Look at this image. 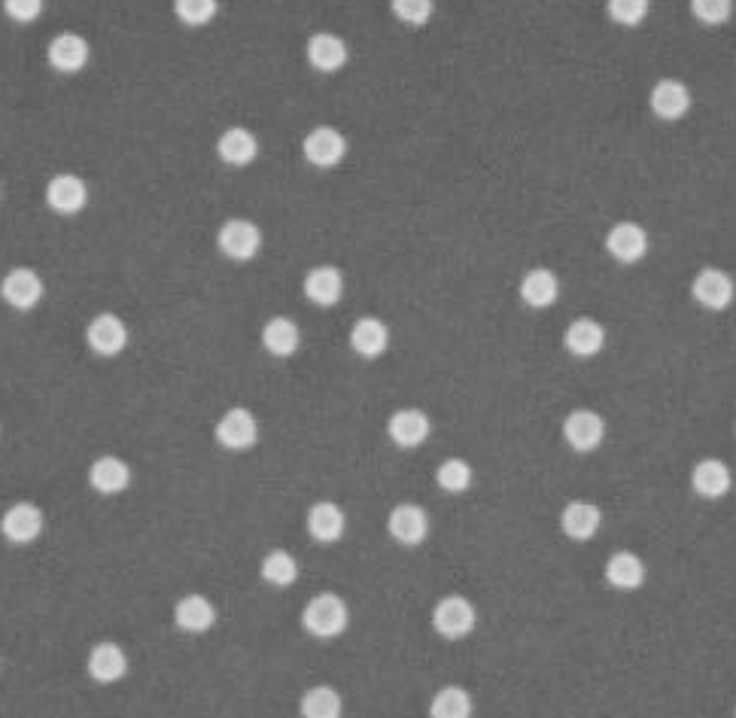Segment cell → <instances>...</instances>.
I'll return each instance as SVG.
<instances>
[{
  "label": "cell",
  "instance_id": "6da1fadb",
  "mask_svg": "<svg viewBox=\"0 0 736 718\" xmlns=\"http://www.w3.org/2000/svg\"><path fill=\"white\" fill-rule=\"evenodd\" d=\"M347 624H351V609H347L344 597L332 594V591L310 597L308 606L302 609V628L317 640H335L347 631Z\"/></svg>",
  "mask_w": 736,
  "mask_h": 718
},
{
  "label": "cell",
  "instance_id": "7a4b0ae2",
  "mask_svg": "<svg viewBox=\"0 0 736 718\" xmlns=\"http://www.w3.org/2000/svg\"><path fill=\"white\" fill-rule=\"evenodd\" d=\"M475 624H478V612H475V606H471L466 597H459V594L442 597V600L436 603V609H432V628H436L439 636L451 640V643L466 640V636L475 631Z\"/></svg>",
  "mask_w": 736,
  "mask_h": 718
},
{
  "label": "cell",
  "instance_id": "3957f363",
  "mask_svg": "<svg viewBox=\"0 0 736 718\" xmlns=\"http://www.w3.org/2000/svg\"><path fill=\"white\" fill-rule=\"evenodd\" d=\"M217 244H220L222 256H229L232 263H250L262 250V229L256 222L237 217V220L222 222Z\"/></svg>",
  "mask_w": 736,
  "mask_h": 718
},
{
  "label": "cell",
  "instance_id": "277c9868",
  "mask_svg": "<svg viewBox=\"0 0 736 718\" xmlns=\"http://www.w3.org/2000/svg\"><path fill=\"white\" fill-rule=\"evenodd\" d=\"M46 518L34 502H13L7 512L0 514V533L13 545H30L44 536Z\"/></svg>",
  "mask_w": 736,
  "mask_h": 718
},
{
  "label": "cell",
  "instance_id": "5b68a950",
  "mask_svg": "<svg viewBox=\"0 0 736 718\" xmlns=\"http://www.w3.org/2000/svg\"><path fill=\"white\" fill-rule=\"evenodd\" d=\"M44 278L34 271V268H13V271H7L3 280H0V299L15 311H30L37 308L40 302H44Z\"/></svg>",
  "mask_w": 736,
  "mask_h": 718
},
{
  "label": "cell",
  "instance_id": "8992f818",
  "mask_svg": "<svg viewBox=\"0 0 736 718\" xmlns=\"http://www.w3.org/2000/svg\"><path fill=\"white\" fill-rule=\"evenodd\" d=\"M213 436L225 451H250L253 445L259 441V421L247 409H229L217 421Z\"/></svg>",
  "mask_w": 736,
  "mask_h": 718
},
{
  "label": "cell",
  "instance_id": "52a82bcc",
  "mask_svg": "<svg viewBox=\"0 0 736 718\" xmlns=\"http://www.w3.org/2000/svg\"><path fill=\"white\" fill-rule=\"evenodd\" d=\"M563 439L573 448L575 454H590L597 451L605 439V421L603 414L590 409L573 411L566 421H563Z\"/></svg>",
  "mask_w": 736,
  "mask_h": 718
},
{
  "label": "cell",
  "instance_id": "ba28073f",
  "mask_svg": "<svg viewBox=\"0 0 736 718\" xmlns=\"http://www.w3.org/2000/svg\"><path fill=\"white\" fill-rule=\"evenodd\" d=\"M46 59L49 64L59 71V74H79L91 59V46L83 34L76 31H61L49 40V49H46Z\"/></svg>",
  "mask_w": 736,
  "mask_h": 718
},
{
  "label": "cell",
  "instance_id": "9c48e42d",
  "mask_svg": "<svg viewBox=\"0 0 736 718\" xmlns=\"http://www.w3.org/2000/svg\"><path fill=\"white\" fill-rule=\"evenodd\" d=\"M691 293L697 299V305H703L707 311H724L734 305L736 283L722 268H703L694 278Z\"/></svg>",
  "mask_w": 736,
  "mask_h": 718
},
{
  "label": "cell",
  "instance_id": "30bf717a",
  "mask_svg": "<svg viewBox=\"0 0 736 718\" xmlns=\"http://www.w3.org/2000/svg\"><path fill=\"white\" fill-rule=\"evenodd\" d=\"M86 341H89L91 353H98V356H119L128 348V326L122 317L103 311L98 317H91V323L86 326Z\"/></svg>",
  "mask_w": 736,
  "mask_h": 718
},
{
  "label": "cell",
  "instance_id": "8fae6325",
  "mask_svg": "<svg viewBox=\"0 0 736 718\" xmlns=\"http://www.w3.org/2000/svg\"><path fill=\"white\" fill-rule=\"evenodd\" d=\"M387 530L398 545L405 548H417L427 543L429 536V514L414 506V502H398L393 512L387 514Z\"/></svg>",
  "mask_w": 736,
  "mask_h": 718
},
{
  "label": "cell",
  "instance_id": "7c38bea8",
  "mask_svg": "<svg viewBox=\"0 0 736 718\" xmlns=\"http://www.w3.org/2000/svg\"><path fill=\"white\" fill-rule=\"evenodd\" d=\"M302 153L314 168H335L347 156V137L332 125H317L302 141Z\"/></svg>",
  "mask_w": 736,
  "mask_h": 718
},
{
  "label": "cell",
  "instance_id": "4fadbf2b",
  "mask_svg": "<svg viewBox=\"0 0 736 718\" xmlns=\"http://www.w3.org/2000/svg\"><path fill=\"white\" fill-rule=\"evenodd\" d=\"M46 205L61 217H74L89 205V186L76 174H56L46 183Z\"/></svg>",
  "mask_w": 736,
  "mask_h": 718
},
{
  "label": "cell",
  "instance_id": "5bb4252c",
  "mask_svg": "<svg viewBox=\"0 0 736 718\" xmlns=\"http://www.w3.org/2000/svg\"><path fill=\"white\" fill-rule=\"evenodd\" d=\"M648 104H651V113L658 119H666V122H676L688 110H691V88L685 86L682 80H658L651 86V95H648Z\"/></svg>",
  "mask_w": 736,
  "mask_h": 718
},
{
  "label": "cell",
  "instance_id": "9a60e30c",
  "mask_svg": "<svg viewBox=\"0 0 736 718\" xmlns=\"http://www.w3.org/2000/svg\"><path fill=\"white\" fill-rule=\"evenodd\" d=\"M600 527H603V512H600V506H593L588 499H573L560 512V530L573 543H588L600 533Z\"/></svg>",
  "mask_w": 736,
  "mask_h": 718
},
{
  "label": "cell",
  "instance_id": "2e32d148",
  "mask_svg": "<svg viewBox=\"0 0 736 718\" xmlns=\"http://www.w3.org/2000/svg\"><path fill=\"white\" fill-rule=\"evenodd\" d=\"M429 433H432V421L420 409H398L387 421V436H390V441L396 448H405V451L420 448L429 439Z\"/></svg>",
  "mask_w": 736,
  "mask_h": 718
},
{
  "label": "cell",
  "instance_id": "e0dca14e",
  "mask_svg": "<svg viewBox=\"0 0 736 718\" xmlns=\"http://www.w3.org/2000/svg\"><path fill=\"white\" fill-rule=\"evenodd\" d=\"M605 253L621 265L639 263L648 253V232L636 222H618L605 235Z\"/></svg>",
  "mask_w": 736,
  "mask_h": 718
},
{
  "label": "cell",
  "instance_id": "ac0fdd59",
  "mask_svg": "<svg viewBox=\"0 0 736 718\" xmlns=\"http://www.w3.org/2000/svg\"><path fill=\"white\" fill-rule=\"evenodd\" d=\"M305 299L317 308H332L344 299V275L335 265H317L305 275Z\"/></svg>",
  "mask_w": 736,
  "mask_h": 718
},
{
  "label": "cell",
  "instance_id": "d6986e66",
  "mask_svg": "<svg viewBox=\"0 0 736 718\" xmlns=\"http://www.w3.org/2000/svg\"><path fill=\"white\" fill-rule=\"evenodd\" d=\"M89 484L101 497H116L132 487V466L122 457H98L89 466Z\"/></svg>",
  "mask_w": 736,
  "mask_h": 718
},
{
  "label": "cell",
  "instance_id": "ffe728a7",
  "mask_svg": "<svg viewBox=\"0 0 736 718\" xmlns=\"http://www.w3.org/2000/svg\"><path fill=\"white\" fill-rule=\"evenodd\" d=\"M86 670H89V676L98 685H113V682L125 679V673H128V655L116 643L91 645Z\"/></svg>",
  "mask_w": 736,
  "mask_h": 718
},
{
  "label": "cell",
  "instance_id": "44dd1931",
  "mask_svg": "<svg viewBox=\"0 0 736 718\" xmlns=\"http://www.w3.org/2000/svg\"><path fill=\"white\" fill-rule=\"evenodd\" d=\"M347 59H351L347 44L332 31H317L308 40L310 68L320 71V74H335V71H341L347 64Z\"/></svg>",
  "mask_w": 736,
  "mask_h": 718
},
{
  "label": "cell",
  "instance_id": "7402d4cb",
  "mask_svg": "<svg viewBox=\"0 0 736 718\" xmlns=\"http://www.w3.org/2000/svg\"><path fill=\"white\" fill-rule=\"evenodd\" d=\"M691 487L697 490V497L703 499H722L731 494L734 487V475H731V466L724 460H715V457H707L700 460L691 470Z\"/></svg>",
  "mask_w": 736,
  "mask_h": 718
},
{
  "label": "cell",
  "instance_id": "603a6c76",
  "mask_svg": "<svg viewBox=\"0 0 736 718\" xmlns=\"http://www.w3.org/2000/svg\"><path fill=\"white\" fill-rule=\"evenodd\" d=\"M563 348L578 356V360H590L605 348V329L603 323L590 320V317H578L566 326L563 332Z\"/></svg>",
  "mask_w": 736,
  "mask_h": 718
},
{
  "label": "cell",
  "instance_id": "cb8c5ba5",
  "mask_svg": "<svg viewBox=\"0 0 736 718\" xmlns=\"http://www.w3.org/2000/svg\"><path fill=\"white\" fill-rule=\"evenodd\" d=\"M347 530V514L335 502H314L308 512V533L314 543L332 545L339 543Z\"/></svg>",
  "mask_w": 736,
  "mask_h": 718
},
{
  "label": "cell",
  "instance_id": "d4e9b609",
  "mask_svg": "<svg viewBox=\"0 0 736 718\" xmlns=\"http://www.w3.org/2000/svg\"><path fill=\"white\" fill-rule=\"evenodd\" d=\"M560 299V280L551 268H532L520 280V302L532 311L551 308Z\"/></svg>",
  "mask_w": 736,
  "mask_h": 718
},
{
  "label": "cell",
  "instance_id": "484cf974",
  "mask_svg": "<svg viewBox=\"0 0 736 718\" xmlns=\"http://www.w3.org/2000/svg\"><path fill=\"white\" fill-rule=\"evenodd\" d=\"M217 156L225 165H232V168H247L259 156V137L250 129H244V125L225 129L220 134V141H217Z\"/></svg>",
  "mask_w": 736,
  "mask_h": 718
},
{
  "label": "cell",
  "instance_id": "4316f807",
  "mask_svg": "<svg viewBox=\"0 0 736 718\" xmlns=\"http://www.w3.org/2000/svg\"><path fill=\"white\" fill-rule=\"evenodd\" d=\"M174 624L183 633H207L217 624V609L205 594H186L174 606Z\"/></svg>",
  "mask_w": 736,
  "mask_h": 718
},
{
  "label": "cell",
  "instance_id": "83f0119b",
  "mask_svg": "<svg viewBox=\"0 0 736 718\" xmlns=\"http://www.w3.org/2000/svg\"><path fill=\"white\" fill-rule=\"evenodd\" d=\"M605 582L615 591H639L646 585V563L636 558L634 551H615L605 560Z\"/></svg>",
  "mask_w": 736,
  "mask_h": 718
},
{
  "label": "cell",
  "instance_id": "f1b7e54d",
  "mask_svg": "<svg viewBox=\"0 0 736 718\" xmlns=\"http://www.w3.org/2000/svg\"><path fill=\"white\" fill-rule=\"evenodd\" d=\"M351 348L366 360H378L390 348V329L378 317H359L351 329Z\"/></svg>",
  "mask_w": 736,
  "mask_h": 718
},
{
  "label": "cell",
  "instance_id": "f546056e",
  "mask_svg": "<svg viewBox=\"0 0 736 718\" xmlns=\"http://www.w3.org/2000/svg\"><path fill=\"white\" fill-rule=\"evenodd\" d=\"M262 348L278 360H286L302 348V329L290 317H271L262 326Z\"/></svg>",
  "mask_w": 736,
  "mask_h": 718
},
{
  "label": "cell",
  "instance_id": "4dcf8cb0",
  "mask_svg": "<svg viewBox=\"0 0 736 718\" xmlns=\"http://www.w3.org/2000/svg\"><path fill=\"white\" fill-rule=\"evenodd\" d=\"M302 718H341L344 713V701L335 689L329 685H314L302 694V704H298Z\"/></svg>",
  "mask_w": 736,
  "mask_h": 718
},
{
  "label": "cell",
  "instance_id": "1f68e13d",
  "mask_svg": "<svg viewBox=\"0 0 736 718\" xmlns=\"http://www.w3.org/2000/svg\"><path fill=\"white\" fill-rule=\"evenodd\" d=\"M471 694L459 685L436 691L432 704H429V718H471Z\"/></svg>",
  "mask_w": 736,
  "mask_h": 718
},
{
  "label": "cell",
  "instance_id": "d6a6232c",
  "mask_svg": "<svg viewBox=\"0 0 736 718\" xmlns=\"http://www.w3.org/2000/svg\"><path fill=\"white\" fill-rule=\"evenodd\" d=\"M259 572H262V579L271 587H290L298 579V560L290 551H280L278 548V551H268Z\"/></svg>",
  "mask_w": 736,
  "mask_h": 718
},
{
  "label": "cell",
  "instance_id": "836d02e7",
  "mask_svg": "<svg viewBox=\"0 0 736 718\" xmlns=\"http://www.w3.org/2000/svg\"><path fill=\"white\" fill-rule=\"evenodd\" d=\"M220 13V0H174V15L189 28H205Z\"/></svg>",
  "mask_w": 736,
  "mask_h": 718
},
{
  "label": "cell",
  "instance_id": "e575fe53",
  "mask_svg": "<svg viewBox=\"0 0 736 718\" xmlns=\"http://www.w3.org/2000/svg\"><path fill=\"white\" fill-rule=\"evenodd\" d=\"M436 482L444 494H466L471 487V466L459 457H451L436 470Z\"/></svg>",
  "mask_w": 736,
  "mask_h": 718
},
{
  "label": "cell",
  "instance_id": "d590c367",
  "mask_svg": "<svg viewBox=\"0 0 736 718\" xmlns=\"http://www.w3.org/2000/svg\"><path fill=\"white\" fill-rule=\"evenodd\" d=\"M651 0H605V13L621 28H636L648 19Z\"/></svg>",
  "mask_w": 736,
  "mask_h": 718
},
{
  "label": "cell",
  "instance_id": "8d00e7d4",
  "mask_svg": "<svg viewBox=\"0 0 736 718\" xmlns=\"http://www.w3.org/2000/svg\"><path fill=\"white\" fill-rule=\"evenodd\" d=\"M390 10H393L398 22H405L412 28H420L436 13V0H390Z\"/></svg>",
  "mask_w": 736,
  "mask_h": 718
},
{
  "label": "cell",
  "instance_id": "74e56055",
  "mask_svg": "<svg viewBox=\"0 0 736 718\" xmlns=\"http://www.w3.org/2000/svg\"><path fill=\"white\" fill-rule=\"evenodd\" d=\"M691 13L703 25H724L734 15V0H691Z\"/></svg>",
  "mask_w": 736,
  "mask_h": 718
},
{
  "label": "cell",
  "instance_id": "f35d334b",
  "mask_svg": "<svg viewBox=\"0 0 736 718\" xmlns=\"http://www.w3.org/2000/svg\"><path fill=\"white\" fill-rule=\"evenodd\" d=\"M3 13L19 25H30L44 13V0H3Z\"/></svg>",
  "mask_w": 736,
  "mask_h": 718
}]
</instances>
